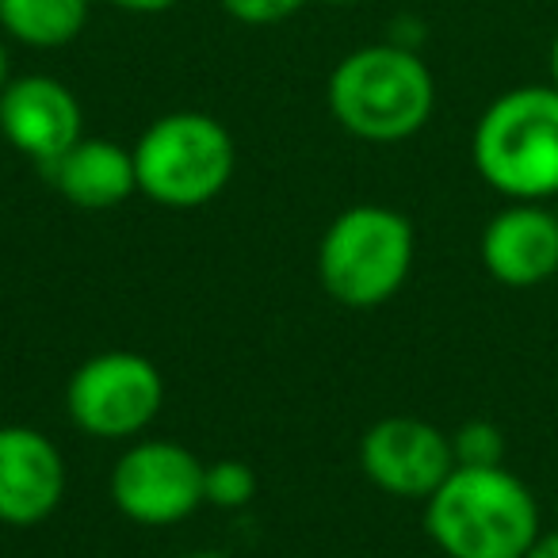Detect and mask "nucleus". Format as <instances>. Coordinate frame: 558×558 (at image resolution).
<instances>
[{
    "instance_id": "17",
    "label": "nucleus",
    "mask_w": 558,
    "mask_h": 558,
    "mask_svg": "<svg viewBox=\"0 0 558 558\" xmlns=\"http://www.w3.org/2000/svg\"><path fill=\"white\" fill-rule=\"evenodd\" d=\"M111 9H123V12H142V16H154V12H169L172 4L180 0H104Z\"/></svg>"
},
{
    "instance_id": "12",
    "label": "nucleus",
    "mask_w": 558,
    "mask_h": 558,
    "mask_svg": "<svg viewBox=\"0 0 558 558\" xmlns=\"http://www.w3.org/2000/svg\"><path fill=\"white\" fill-rule=\"evenodd\" d=\"M47 177L58 195L81 210H111L138 192L134 149L111 138H88V134L47 165Z\"/></svg>"
},
{
    "instance_id": "9",
    "label": "nucleus",
    "mask_w": 558,
    "mask_h": 558,
    "mask_svg": "<svg viewBox=\"0 0 558 558\" xmlns=\"http://www.w3.org/2000/svg\"><path fill=\"white\" fill-rule=\"evenodd\" d=\"M0 134L16 154L47 169L73 142L85 138L81 104L62 81L47 73L12 77L0 93Z\"/></svg>"
},
{
    "instance_id": "15",
    "label": "nucleus",
    "mask_w": 558,
    "mask_h": 558,
    "mask_svg": "<svg viewBox=\"0 0 558 558\" xmlns=\"http://www.w3.org/2000/svg\"><path fill=\"white\" fill-rule=\"evenodd\" d=\"M456 466H501L505 463V433L494 421H466L451 433Z\"/></svg>"
},
{
    "instance_id": "3",
    "label": "nucleus",
    "mask_w": 558,
    "mask_h": 558,
    "mask_svg": "<svg viewBox=\"0 0 558 558\" xmlns=\"http://www.w3.org/2000/svg\"><path fill=\"white\" fill-rule=\"evenodd\" d=\"M436 81L428 65L398 43L352 50L329 77V111L360 142L395 146L433 119Z\"/></svg>"
},
{
    "instance_id": "21",
    "label": "nucleus",
    "mask_w": 558,
    "mask_h": 558,
    "mask_svg": "<svg viewBox=\"0 0 558 558\" xmlns=\"http://www.w3.org/2000/svg\"><path fill=\"white\" fill-rule=\"evenodd\" d=\"M180 558H222L218 550H187V555H180Z\"/></svg>"
},
{
    "instance_id": "11",
    "label": "nucleus",
    "mask_w": 558,
    "mask_h": 558,
    "mask_svg": "<svg viewBox=\"0 0 558 558\" xmlns=\"http://www.w3.org/2000/svg\"><path fill=\"white\" fill-rule=\"evenodd\" d=\"M482 268L512 291L558 276V218L547 203H509L486 222L478 241Z\"/></svg>"
},
{
    "instance_id": "8",
    "label": "nucleus",
    "mask_w": 558,
    "mask_h": 558,
    "mask_svg": "<svg viewBox=\"0 0 558 558\" xmlns=\"http://www.w3.org/2000/svg\"><path fill=\"white\" fill-rule=\"evenodd\" d=\"M360 466L367 482L390 497L428 501L456 471L451 436L421 417H383L360 436Z\"/></svg>"
},
{
    "instance_id": "14",
    "label": "nucleus",
    "mask_w": 558,
    "mask_h": 558,
    "mask_svg": "<svg viewBox=\"0 0 558 558\" xmlns=\"http://www.w3.org/2000/svg\"><path fill=\"white\" fill-rule=\"evenodd\" d=\"M207 505L215 509H245L256 497V471L241 459L207 463Z\"/></svg>"
},
{
    "instance_id": "5",
    "label": "nucleus",
    "mask_w": 558,
    "mask_h": 558,
    "mask_svg": "<svg viewBox=\"0 0 558 558\" xmlns=\"http://www.w3.org/2000/svg\"><path fill=\"white\" fill-rule=\"evenodd\" d=\"M138 192L169 210H195L226 192L238 169V146L218 119L172 111L149 123L134 146Z\"/></svg>"
},
{
    "instance_id": "19",
    "label": "nucleus",
    "mask_w": 558,
    "mask_h": 558,
    "mask_svg": "<svg viewBox=\"0 0 558 558\" xmlns=\"http://www.w3.org/2000/svg\"><path fill=\"white\" fill-rule=\"evenodd\" d=\"M550 85L558 88V32H555V39H550Z\"/></svg>"
},
{
    "instance_id": "20",
    "label": "nucleus",
    "mask_w": 558,
    "mask_h": 558,
    "mask_svg": "<svg viewBox=\"0 0 558 558\" xmlns=\"http://www.w3.org/2000/svg\"><path fill=\"white\" fill-rule=\"evenodd\" d=\"M9 50H4V43H0V93H4V85H9Z\"/></svg>"
},
{
    "instance_id": "16",
    "label": "nucleus",
    "mask_w": 558,
    "mask_h": 558,
    "mask_svg": "<svg viewBox=\"0 0 558 558\" xmlns=\"http://www.w3.org/2000/svg\"><path fill=\"white\" fill-rule=\"evenodd\" d=\"M303 4H306V0H222V9L230 12L233 20H241V24H253V27L279 24V20L295 16Z\"/></svg>"
},
{
    "instance_id": "22",
    "label": "nucleus",
    "mask_w": 558,
    "mask_h": 558,
    "mask_svg": "<svg viewBox=\"0 0 558 558\" xmlns=\"http://www.w3.org/2000/svg\"><path fill=\"white\" fill-rule=\"evenodd\" d=\"M329 4H356V0H329Z\"/></svg>"
},
{
    "instance_id": "13",
    "label": "nucleus",
    "mask_w": 558,
    "mask_h": 558,
    "mask_svg": "<svg viewBox=\"0 0 558 558\" xmlns=\"http://www.w3.org/2000/svg\"><path fill=\"white\" fill-rule=\"evenodd\" d=\"M88 24V0H0V27L35 50H58Z\"/></svg>"
},
{
    "instance_id": "2",
    "label": "nucleus",
    "mask_w": 558,
    "mask_h": 558,
    "mask_svg": "<svg viewBox=\"0 0 558 558\" xmlns=\"http://www.w3.org/2000/svg\"><path fill=\"white\" fill-rule=\"evenodd\" d=\"M474 172L509 203L558 195V88L520 85L478 116L471 134Z\"/></svg>"
},
{
    "instance_id": "23",
    "label": "nucleus",
    "mask_w": 558,
    "mask_h": 558,
    "mask_svg": "<svg viewBox=\"0 0 558 558\" xmlns=\"http://www.w3.org/2000/svg\"><path fill=\"white\" fill-rule=\"evenodd\" d=\"M550 207H555V218H558V195H555V203H550Z\"/></svg>"
},
{
    "instance_id": "6",
    "label": "nucleus",
    "mask_w": 558,
    "mask_h": 558,
    "mask_svg": "<svg viewBox=\"0 0 558 558\" xmlns=\"http://www.w3.org/2000/svg\"><path fill=\"white\" fill-rule=\"evenodd\" d=\"M165 405V379L154 360L131 349L88 356L65 383V413L96 440H138Z\"/></svg>"
},
{
    "instance_id": "10",
    "label": "nucleus",
    "mask_w": 558,
    "mask_h": 558,
    "mask_svg": "<svg viewBox=\"0 0 558 558\" xmlns=\"http://www.w3.org/2000/svg\"><path fill=\"white\" fill-rule=\"evenodd\" d=\"M65 497V456L32 425H0V524L35 527Z\"/></svg>"
},
{
    "instance_id": "4",
    "label": "nucleus",
    "mask_w": 558,
    "mask_h": 558,
    "mask_svg": "<svg viewBox=\"0 0 558 558\" xmlns=\"http://www.w3.org/2000/svg\"><path fill=\"white\" fill-rule=\"evenodd\" d=\"M417 256L413 222L383 203H356L326 226L318 279L329 299L352 311L383 306L405 288Z\"/></svg>"
},
{
    "instance_id": "18",
    "label": "nucleus",
    "mask_w": 558,
    "mask_h": 558,
    "mask_svg": "<svg viewBox=\"0 0 558 558\" xmlns=\"http://www.w3.org/2000/svg\"><path fill=\"white\" fill-rule=\"evenodd\" d=\"M524 558H558V527H543L539 539L524 550Z\"/></svg>"
},
{
    "instance_id": "7",
    "label": "nucleus",
    "mask_w": 558,
    "mask_h": 558,
    "mask_svg": "<svg viewBox=\"0 0 558 558\" xmlns=\"http://www.w3.org/2000/svg\"><path fill=\"white\" fill-rule=\"evenodd\" d=\"M207 463L177 440H131L116 459L108 494L126 520L146 527H169L207 505Z\"/></svg>"
},
{
    "instance_id": "1",
    "label": "nucleus",
    "mask_w": 558,
    "mask_h": 558,
    "mask_svg": "<svg viewBox=\"0 0 558 558\" xmlns=\"http://www.w3.org/2000/svg\"><path fill=\"white\" fill-rule=\"evenodd\" d=\"M425 532L448 558H524L543 512L509 466H456L425 501Z\"/></svg>"
}]
</instances>
